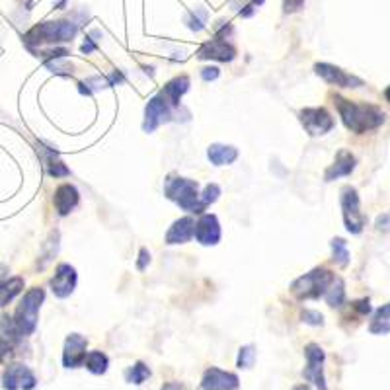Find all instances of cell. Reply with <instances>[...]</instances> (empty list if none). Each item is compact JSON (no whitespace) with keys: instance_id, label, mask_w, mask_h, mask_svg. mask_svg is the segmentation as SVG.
<instances>
[{"instance_id":"1","label":"cell","mask_w":390,"mask_h":390,"mask_svg":"<svg viewBox=\"0 0 390 390\" xmlns=\"http://www.w3.org/2000/svg\"><path fill=\"white\" fill-rule=\"evenodd\" d=\"M334 104H336L337 113L344 121V125L358 135L379 129L387 120L384 111L373 104H358V102H351L342 96H334Z\"/></svg>"},{"instance_id":"2","label":"cell","mask_w":390,"mask_h":390,"mask_svg":"<svg viewBox=\"0 0 390 390\" xmlns=\"http://www.w3.org/2000/svg\"><path fill=\"white\" fill-rule=\"evenodd\" d=\"M199 185L195 180L182 178V176H170L164 184V194L168 199H172L174 203L182 207L184 211L189 213H203L205 205L199 199Z\"/></svg>"},{"instance_id":"3","label":"cell","mask_w":390,"mask_h":390,"mask_svg":"<svg viewBox=\"0 0 390 390\" xmlns=\"http://www.w3.org/2000/svg\"><path fill=\"white\" fill-rule=\"evenodd\" d=\"M78 32V26L68 20H59V22H44L32 28L26 33L24 41L28 47L45 44H65L71 41Z\"/></svg>"},{"instance_id":"4","label":"cell","mask_w":390,"mask_h":390,"mask_svg":"<svg viewBox=\"0 0 390 390\" xmlns=\"http://www.w3.org/2000/svg\"><path fill=\"white\" fill-rule=\"evenodd\" d=\"M45 301V291L41 287H33L24 295L22 303L18 304L16 315H14V324L22 336H32L37 328V313Z\"/></svg>"},{"instance_id":"5","label":"cell","mask_w":390,"mask_h":390,"mask_svg":"<svg viewBox=\"0 0 390 390\" xmlns=\"http://www.w3.org/2000/svg\"><path fill=\"white\" fill-rule=\"evenodd\" d=\"M334 281V273L326 268H316L310 273L299 277L291 285V292L297 299H320Z\"/></svg>"},{"instance_id":"6","label":"cell","mask_w":390,"mask_h":390,"mask_svg":"<svg viewBox=\"0 0 390 390\" xmlns=\"http://www.w3.org/2000/svg\"><path fill=\"white\" fill-rule=\"evenodd\" d=\"M340 203H342V215H344V225L351 234H361L367 219L361 213V201L355 187L344 185L340 192Z\"/></svg>"},{"instance_id":"7","label":"cell","mask_w":390,"mask_h":390,"mask_svg":"<svg viewBox=\"0 0 390 390\" xmlns=\"http://www.w3.org/2000/svg\"><path fill=\"white\" fill-rule=\"evenodd\" d=\"M174 111H176V109L168 104V100H166L162 94H156V96L149 100V104H147V108H145L142 131H145V133L156 131L162 123H168V121L172 120Z\"/></svg>"},{"instance_id":"8","label":"cell","mask_w":390,"mask_h":390,"mask_svg":"<svg viewBox=\"0 0 390 390\" xmlns=\"http://www.w3.org/2000/svg\"><path fill=\"white\" fill-rule=\"evenodd\" d=\"M304 358H306V367L303 371L304 379L315 382L318 390L328 389L324 379V349L318 346V344H308V346L304 347Z\"/></svg>"},{"instance_id":"9","label":"cell","mask_w":390,"mask_h":390,"mask_svg":"<svg viewBox=\"0 0 390 390\" xmlns=\"http://www.w3.org/2000/svg\"><path fill=\"white\" fill-rule=\"evenodd\" d=\"M299 118H301V123H303V127L306 129V133L313 135V137L326 135V133H330V131L334 129V125H336V121L332 118V113L324 108L301 109Z\"/></svg>"},{"instance_id":"10","label":"cell","mask_w":390,"mask_h":390,"mask_svg":"<svg viewBox=\"0 0 390 390\" xmlns=\"http://www.w3.org/2000/svg\"><path fill=\"white\" fill-rule=\"evenodd\" d=\"M2 387L6 390H33L37 387V379L32 373V369L22 363H14L4 371Z\"/></svg>"},{"instance_id":"11","label":"cell","mask_w":390,"mask_h":390,"mask_svg":"<svg viewBox=\"0 0 390 390\" xmlns=\"http://www.w3.org/2000/svg\"><path fill=\"white\" fill-rule=\"evenodd\" d=\"M315 73L320 78H324L328 84L337 88H361L363 86V80L355 75H349L344 68H340L336 65H330V63H316Z\"/></svg>"},{"instance_id":"12","label":"cell","mask_w":390,"mask_h":390,"mask_svg":"<svg viewBox=\"0 0 390 390\" xmlns=\"http://www.w3.org/2000/svg\"><path fill=\"white\" fill-rule=\"evenodd\" d=\"M236 57V49H234V45H230L227 41V37H215V39H211V41H207L205 45H201V49L197 51V59H213V61H223V63H227V61H232Z\"/></svg>"},{"instance_id":"13","label":"cell","mask_w":390,"mask_h":390,"mask_svg":"<svg viewBox=\"0 0 390 390\" xmlns=\"http://www.w3.org/2000/svg\"><path fill=\"white\" fill-rule=\"evenodd\" d=\"M88 340L80 334H71L65 340V349H63V365L66 369L80 367L86 359Z\"/></svg>"},{"instance_id":"14","label":"cell","mask_w":390,"mask_h":390,"mask_svg":"<svg viewBox=\"0 0 390 390\" xmlns=\"http://www.w3.org/2000/svg\"><path fill=\"white\" fill-rule=\"evenodd\" d=\"M240 387L239 377L234 373H227L217 367L207 369L203 380H201V389L203 390H236Z\"/></svg>"},{"instance_id":"15","label":"cell","mask_w":390,"mask_h":390,"mask_svg":"<svg viewBox=\"0 0 390 390\" xmlns=\"http://www.w3.org/2000/svg\"><path fill=\"white\" fill-rule=\"evenodd\" d=\"M76 287V270L68 263H59L51 279V289L59 299L71 297Z\"/></svg>"},{"instance_id":"16","label":"cell","mask_w":390,"mask_h":390,"mask_svg":"<svg viewBox=\"0 0 390 390\" xmlns=\"http://www.w3.org/2000/svg\"><path fill=\"white\" fill-rule=\"evenodd\" d=\"M195 239L203 246H215L221 240V225L219 219L211 213L201 215V219L195 223Z\"/></svg>"},{"instance_id":"17","label":"cell","mask_w":390,"mask_h":390,"mask_svg":"<svg viewBox=\"0 0 390 390\" xmlns=\"http://www.w3.org/2000/svg\"><path fill=\"white\" fill-rule=\"evenodd\" d=\"M22 334L18 332V328L14 324L10 316H0V359L6 353H10L20 342Z\"/></svg>"},{"instance_id":"18","label":"cell","mask_w":390,"mask_h":390,"mask_svg":"<svg viewBox=\"0 0 390 390\" xmlns=\"http://www.w3.org/2000/svg\"><path fill=\"white\" fill-rule=\"evenodd\" d=\"M78 205V189L75 185L63 184L55 189V209L61 217H66Z\"/></svg>"},{"instance_id":"19","label":"cell","mask_w":390,"mask_h":390,"mask_svg":"<svg viewBox=\"0 0 390 390\" xmlns=\"http://www.w3.org/2000/svg\"><path fill=\"white\" fill-rule=\"evenodd\" d=\"M355 170V156L349 151H340L337 152L334 164L326 170L324 180L326 182H334L337 178H344Z\"/></svg>"},{"instance_id":"20","label":"cell","mask_w":390,"mask_h":390,"mask_svg":"<svg viewBox=\"0 0 390 390\" xmlns=\"http://www.w3.org/2000/svg\"><path fill=\"white\" fill-rule=\"evenodd\" d=\"M195 221L192 217H182L174 223L168 234H166V244H185L194 239Z\"/></svg>"},{"instance_id":"21","label":"cell","mask_w":390,"mask_h":390,"mask_svg":"<svg viewBox=\"0 0 390 390\" xmlns=\"http://www.w3.org/2000/svg\"><path fill=\"white\" fill-rule=\"evenodd\" d=\"M187 90H189V76H176V78H172V80L164 86V90L160 94L168 100V104H170L174 109H178L180 108V102H182V96H184Z\"/></svg>"},{"instance_id":"22","label":"cell","mask_w":390,"mask_h":390,"mask_svg":"<svg viewBox=\"0 0 390 390\" xmlns=\"http://www.w3.org/2000/svg\"><path fill=\"white\" fill-rule=\"evenodd\" d=\"M207 158L215 166H227L239 158V151L234 147H227V145H211L207 151Z\"/></svg>"},{"instance_id":"23","label":"cell","mask_w":390,"mask_h":390,"mask_svg":"<svg viewBox=\"0 0 390 390\" xmlns=\"http://www.w3.org/2000/svg\"><path fill=\"white\" fill-rule=\"evenodd\" d=\"M369 332L375 336H387L390 332V303L380 306L379 310L373 315V320L369 324Z\"/></svg>"},{"instance_id":"24","label":"cell","mask_w":390,"mask_h":390,"mask_svg":"<svg viewBox=\"0 0 390 390\" xmlns=\"http://www.w3.org/2000/svg\"><path fill=\"white\" fill-rule=\"evenodd\" d=\"M22 289H24L22 277H12L8 281L2 283V285H0V306H6L16 295L22 292Z\"/></svg>"},{"instance_id":"25","label":"cell","mask_w":390,"mask_h":390,"mask_svg":"<svg viewBox=\"0 0 390 390\" xmlns=\"http://www.w3.org/2000/svg\"><path fill=\"white\" fill-rule=\"evenodd\" d=\"M324 299L330 306H342L346 303V285L340 277H334V281L330 283L328 291L324 292Z\"/></svg>"},{"instance_id":"26","label":"cell","mask_w":390,"mask_h":390,"mask_svg":"<svg viewBox=\"0 0 390 390\" xmlns=\"http://www.w3.org/2000/svg\"><path fill=\"white\" fill-rule=\"evenodd\" d=\"M84 365L90 373H94V375H104L109 367V359L106 353H102V351H90L86 353V359H84Z\"/></svg>"},{"instance_id":"27","label":"cell","mask_w":390,"mask_h":390,"mask_svg":"<svg viewBox=\"0 0 390 390\" xmlns=\"http://www.w3.org/2000/svg\"><path fill=\"white\" fill-rule=\"evenodd\" d=\"M44 162L47 166V172L51 174L53 178H65L71 174V170L66 168L65 164L59 160L55 151H44Z\"/></svg>"},{"instance_id":"28","label":"cell","mask_w":390,"mask_h":390,"mask_svg":"<svg viewBox=\"0 0 390 390\" xmlns=\"http://www.w3.org/2000/svg\"><path fill=\"white\" fill-rule=\"evenodd\" d=\"M149 377H151V369L147 367L142 361H137L133 367H129L125 371V380H127L129 384H142Z\"/></svg>"},{"instance_id":"29","label":"cell","mask_w":390,"mask_h":390,"mask_svg":"<svg viewBox=\"0 0 390 390\" xmlns=\"http://www.w3.org/2000/svg\"><path fill=\"white\" fill-rule=\"evenodd\" d=\"M332 246V260L336 261L337 266L346 268L349 263V250H347V242L344 239H332L330 242Z\"/></svg>"},{"instance_id":"30","label":"cell","mask_w":390,"mask_h":390,"mask_svg":"<svg viewBox=\"0 0 390 390\" xmlns=\"http://www.w3.org/2000/svg\"><path fill=\"white\" fill-rule=\"evenodd\" d=\"M109 78H102V76H94V78H88L84 80L82 84H80V92L82 94H92V92H98V90H102V88H109Z\"/></svg>"},{"instance_id":"31","label":"cell","mask_w":390,"mask_h":390,"mask_svg":"<svg viewBox=\"0 0 390 390\" xmlns=\"http://www.w3.org/2000/svg\"><path fill=\"white\" fill-rule=\"evenodd\" d=\"M205 20H207L205 10H195V12H192V14H187L185 24H187V28H189V30H194V32H201V30L205 28Z\"/></svg>"},{"instance_id":"32","label":"cell","mask_w":390,"mask_h":390,"mask_svg":"<svg viewBox=\"0 0 390 390\" xmlns=\"http://www.w3.org/2000/svg\"><path fill=\"white\" fill-rule=\"evenodd\" d=\"M254 359H256V349H254V346L240 347L236 365H239L240 369H250L254 365Z\"/></svg>"},{"instance_id":"33","label":"cell","mask_w":390,"mask_h":390,"mask_svg":"<svg viewBox=\"0 0 390 390\" xmlns=\"http://www.w3.org/2000/svg\"><path fill=\"white\" fill-rule=\"evenodd\" d=\"M219 195H221V187L217 184H209L203 189V194H199V199H201V203L203 205H209V203H215L219 199Z\"/></svg>"},{"instance_id":"34","label":"cell","mask_w":390,"mask_h":390,"mask_svg":"<svg viewBox=\"0 0 390 390\" xmlns=\"http://www.w3.org/2000/svg\"><path fill=\"white\" fill-rule=\"evenodd\" d=\"M303 322L310 326H322L324 324V316L320 315L318 310H304Z\"/></svg>"},{"instance_id":"35","label":"cell","mask_w":390,"mask_h":390,"mask_svg":"<svg viewBox=\"0 0 390 390\" xmlns=\"http://www.w3.org/2000/svg\"><path fill=\"white\" fill-rule=\"evenodd\" d=\"M304 0H283V10L285 14H292V12H299L303 8Z\"/></svg>"},{"instance_id":"36","label":"cell","mask_w":390,"mask_h":390,"mask_svg":"<svg viewBox=\"0 0 390 390\" xmlns=\"http://www.w3.org/2000/svg\"><path fill=\"white\" fill-rule=\"evenodd\" d=\"M355 310H358L361 316H367L371 313V303H369V299H361V301H355V303L351 304Z\"/></svg>"},{"instance_id":"37","label":"cell","mask_w":390,"mask_h":390,"mask_svg":"<svg viewBox=\"0 0 390 390\" xmlns=\"http://www.w3.org/2000/svg\"><path fill=\"white\" fill-rule=\"evenodd\" d=\"M219 75H221V71H219L217 66H205V68H201V78L207 80V82L219 78Z\"/></svg>"},{"instance_id":"38","label":"cell","mask_w":390,"mask_h":390,"mask_svg":"<svg viewBox=\"0 0 390 390\" xmlns=\"http://www.w3.org/2000/svg\"><path fill=\"white\" fill-rule=\"evenodd\" d=\"M149 261H151V252H149L147 248H141V252H139V263H137V268L142 271L145 268H147V263H149Z\"/></svg>"},{"instance_id":"39","label":"cell","mask_w":390,"mask_h":390,"mask_svg":"<svg viewBox=\"0 0 390 390\" xmlns=\"http://www.w3.org/2000/svg\"><path fill=\"white\" fill-rule=\"evenodd\" d=\"M377 228H379V230H384V232L389 230V228H390V215H389V213H387V215H380V217L377 219Z\"/></svg>"},{"instance_id":"40","label":"cell","mask_w":390,"mask_h":390,"mask_svg":"<svg viewBox=\"0 0 390 390\" xmlns=\"http://www.w3.org/2000/svg\"><path fill=\"white\" fill-rule=\"evenodd\" d=\"M96 47H98V45L94 44V39H92V35H90V37H86V41H84V45H82V53L90 55V53H92V51H96Z\"/></svg>"},{"instance_id":"41","label":"cell","mask_w":390,"mask_h":390,"mask_svg":"<svg viewBox=\"0 0 390 390\" xmlns=\"http://www.w3.org/2000/svg\"><path fill=\"white\" fill-rule=\"evenodd\" d=\"M160 390H184L182 382H166Z\"/></svg>"},{"instance_id":"42","label":"cell","mask_w":390,"mask_h":390,"mask_svg":"<svg viewBox=\"0 0 390 390\" xmlns=\"http://www.w3.org/2000/svg\"><path fill=\"white\" fill-rule=\"evenodd\" d=\"M384 98H387V102L390 104V86H387V90H384Z\"/></svg>"},{"instance_id":"43","label":"cell","mask_w":390,"mask_h":390,"mask_svg":"<svg viewBox=\"0 0 390 390\" xmlns=\"http://www.w3.org/2000/svg\"><path fill=\"white\" fill-rule=\"evenodd\" d=\"M292 390H310V389H308L306 384H299V387H295V389H292Z\"/></svg>"}]
</instances>
